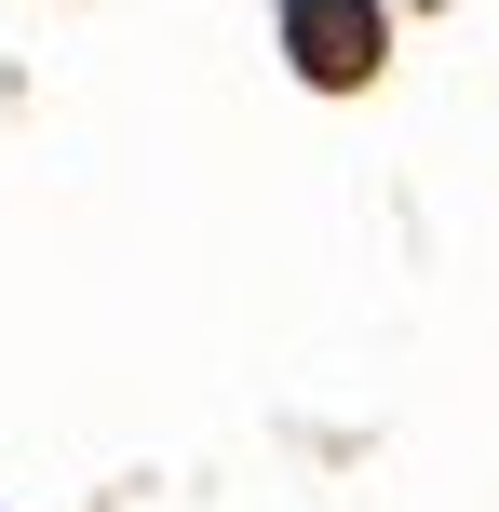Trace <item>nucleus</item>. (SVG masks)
<instances>
[{"instance_id":"nucleus-1","label":"nucleus","mask_w":499,"mask_h":512,"mask_svg":"<svg viewBox=\"0 0 499 512\" xmlns=\"http://www.w3.org/2000/svg\"><path fill=\"white\" fill-rule=\"evenodd\" d=\"M378 41H392V27H378V0H284V54H297L311 81H365Z\"/></svg>"}]
</instances>
